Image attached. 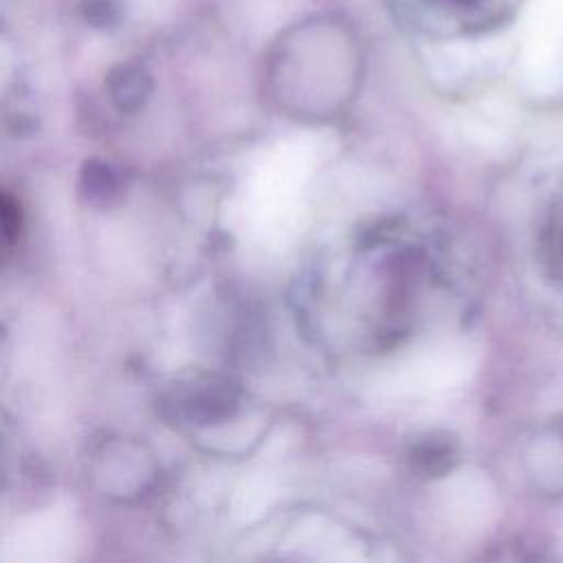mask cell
<instances>
[{
	"mask_svg": "<svg viewBox=\"0 0 563 563\" xmlns=\"http://www.w3.org/2000/svg\"><path fill=\"white\" fill-rule=\"evenodd\" d=\"M455 457V449L451 442L446 440H427L422 444H418V449L413 451V460L420 464V471L438 475L444 473L446 468H451Z\"/></svg>",
	"mask_w": 563,
	"mask_h": 563,
	"instance_id": "6da1fadb",
	"label": "cell"
}]
</instances>
